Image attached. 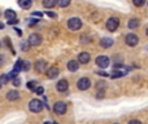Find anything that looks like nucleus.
Returning a JSON list of instances; mask_svg holds the SVG:
<instances>
[{"instance_id": "a878e982", "label": "nucleus", "mask_w": 148, "mask_h": 124, "mask_svg": "<svg viewBox=\"0 0 148 124\" xmlns=\"http://www.w3.org/2000/svg\"><path fill=\"white\" fill-rule=\"evenodd\" d=\"M12 84H13L14 87H20V84H21L20 78H17V76H16V78H13V79H12Z\"/></svg>"}, {"instance_id": "dca6fc26", "label": "nucleus", "mask_w": 148, "mask_h": 124, "mask_svg": "<svg viewBox=\"0 0 148 124\" xmlns=\"http://www.w3.org/2000/svg\"><path fill=\"white\" fill-rule=\"evenodd\" d=\"M139 25H140V22H139V20H136V18H131V20L129 21V23H127L129 28H131V30L139 27Z\"/></svg>"}, {"instance_id": "6e6552de", "label": "nucleus", "mask_w": 148, "mask_h": 124, "mask_svg": "<svg viewBox=\"0 0 148 124\" xmlns=\"http://www.w3.org/2000/svg\"><path fill=\"white\" fill-rule=\"evenodd\" d=\"M29 44L33 47H36L39 45V44L42 43V36L39 35V34H31L30 36H29Z\"/></svg>"}, {"instance_id": "7c9ffc66", "label": "nucleus", "mask_w": 148, "mask_h": 124, "mask_svg": "<svg viewBox=\"0 0 148 124\" xmlns=\"http://www.w3.org/2000/svg\"><path fill=\"white\" fill-rule=\"evenodd\" d=\"M81 40H82V43H90V39H88V36H84V35H82L81 36Z\"/></svg>"}, {"instance_id": "7ed1b4c3", "label": "nucleus", "mask_w": 148, "mask_h": 124, "mask_svg": "<svg viewBox=\"0 0 148 124\" xmlns=\"http://www.w3.org/2000/svg\"><path fill=\"white\" fill-rule=\"evenodd\" d=\"M68 27H69L72 31L79 30V28L82 27V21H81V18H78V17H72V18H69V21H68Z\"/></svg>"}, {"instance_id": "2f4dec72", "label": "nucleus", "mask_w": 148, "mask_h": 124, "mask_svg": "<svg viewBox=\"0 0 148 124\" xmlns=\"http://www.w3.org/2000/svg\"><path fill=\"white\" fill-rule=\"evenodd\" d=\"M104 97V91H99L96 94V98H103Z\"/></svg>"}, {"instance_id": "ddd939ff", "label": "nucleus", "mask_w": 148, "mask_h": 124, "mask_svg": "<svg viewBox=\"0 0 148 124\" xmlns=\"http://www.w3.org/2000/svg\"><path fill=\"white\" fill-rule=\"evenodd\" d=\"M113 39L112 38H103L101 40H100V45L103 47V48H109V47L113 45Z\"/></svg>"}, {"instance_id": "a211bd4d", "label": "nucleus", "mask_w": 148, "mask_h": 124, "mask_svg": "<svg viewBox=\"0 0 148 124\" xmlns=\"http://www.w3.org/2000/svg\"><path fill=\"white\" fill-rule=\"evenodd\" d=\"M42 4H43L44 8H53L57 4V0H43Z\"/></svg>"}, {"instance_id": "6ab92c4d", "label": "nucleus", "mask_w": 148, "mask_h": 124, "mask_svg": "<svg viewBox=\"0 0 148 124\" xmlns=\"http://www.w3.org/2000/svg\"><path fill=\"white\" fill-rule=\"evenodd\" d=\"M4 16H5V18H7L8 21H9V20H14V18H16V12H14V10H12V9H8V10H5Z\"/></svg>"}, {"instance_id": "412c9836", "label": "nucleus", "mask_w": 148, "mask_h": 124, "mask_svg": "<svg viewBox=\"0 0 148 124\" xmlns=\"http://www.w3.org/2000/svg\"><path fill=\"white\" fill-rule=\"evenodd\" d=\"M70 1H72V0H57V5L61 8H66L68 5L70 4Z\"/></svg>"}, {"instance_id": "aec40b11", "label": "nucleus", "mask_w": 148, "mask_h": 124, "mask_svg": "<svg viewBox=\"0 0 148 124\" xmlns=\"http://www.w3.org/2000/svg\"><path fill=\"white\" fill-rule=\"evenodd\" d=\"M126 74H127L126 71H121V70H118V68H116L110 76H112V78H120V76H123V75H126Z\"/></svg>"}, {"instance_id": "2eb2a0df", "label": "nucleus", "mask_w": 148, "mask_h": 124, "mask_svg": "<svg viewBox=\"0 0 148 124\" xmlns=\"http://www.w3.org/2000/svg\"><path fill=\"white\" fill-rule=\"evenodd\" d=\"M79 68V62L75 61V60H72V61L68 62V70L74 73V71H77Z\"/></svg>"}, {"instance_id": "c756f323", "label": "nucleus", "mask_w": 148, "mask_h": 124, "mask_svg": "<svg viewBox=\"0 0 148 124\" xmlns=\"http://www.w3.org/2000/svg\"><path fill=\"white\" fill-rule=\"evenodd\" d=\"M18 22H20V21H18L17 18H14V20H9V21H8V25H10V26H12V25H17Z\"/></svg>"}, {"instance_id": "9d476101", "label": "nucleus", "mask_w": 148, "mask_h": 124, "mask_svg": "<svg viewBox=\"0 0 148 124\" xmlns=\"http://www.w3.org/2000/svg\"><path fill=\"white\" fill-rule=\"evenodd\" d=\"M56 88L59 92H66L68 88H69V84H68V80H65V79H61V80H59V83L56 84Z\"/></svg>"}, {"instance_id": "20e7f679", "label": "nucleus", "mask_w": 148, "mask_h": 124, "mask_svg": "<svg viewBox=\"0 0 148 124\" xmlns=\"http://www.w3.org/2000/svg\"><path fill=\"white\" fill-rule=\"evenodd\" d=\"M77 87H78L79 91H87L91 87V80L88 78H81L77 83Z\"/></svg>"}, {"instance_id": "79ce46f5", "label": "nucleus", "mask_w": 148, "mask_h": 124, "mask_svg": "<svg viewBox=\"0 0 148 124\" xmlns=\"http://www.w3.org/2000/svg\"><path fill=\"white\" fill-rule=\"evenodd\" d=\"M44 124H51V123H48V122H46V123H44Z\"/></svg>"}, {"instance_id": "f03ea898", "label": "nucleus", "mask_w": 148, "mask_h": 124, "mask_svg": "<svg viewBox=\"0 0 148 124\" xmlns=\"http://www.w3.org/2000/svg\"><path fill=\"white\" fill-rule=\"evenodd\" d=\"M29 109H30V111L33 112H40L42 109H43V102L40 101V100H31L30 102H29Z\"/></svg>"}, {"instance_id": "f3484780", "label": "nucleus", "mask_w": 148, "mask_h": 124, "mask_svg": "<svg viewBox=\"0 0 148 124\" xmlns=\"http://www.w3.org/2000/svg\"><path fill=\"white\" fill-rule=\"evenodd\" d=\"M18 5L22 9H29L31 7V0H18Z\"/></svg>"}, {"instance_id": "39448f33", "label": "nucleus", "mask_w": 148, "mask_h": 124, "mask_svg": "<svg viewBox=\"0 0 148 124\" xmlns=\"http://www.w3.org/2000/svg\"><path fill=\"white\" fill-rule=\"evenodd\" d=\"M53 111L56 112L57 115H64L66 112V104L62 101H57L53 106Z\"/></svg>"}, {"instance_id": "473e14b6", "label": "nucleus", "mask_w": 148, "mask_h": 124, "mask_svg": "<svg viewBox=\"0 0 148 124\" xmlns=\"http://www.w3.org/2000/svg\"><path fill=\"white\" fill-rule=\"evenodd\" d=\"M47 16L51 18H56V13H53V12H47Z\"/></svg>"}, {"instance_id": "5701e85b", "label": "nucleus", "mask_w": 148, "mask_h": 124, "mask_svg": "<svg viewBox=\"0 0 148 124\" xmlns=\"http://www.w3.org/2000/svg\"><path fill=\"white\" fill-rule=\"evenodd\" d=\"M8 81H9V76L8 75H1L0 76V83L1 84H7Z\"/></svg>"}, {"instance_id": "e433bc0d", "label": "nucleus", "mask_w": 148, "mask_h": 124, "mask_svg": "<svg viewBox=\"0 0 148 124\" xmlns=\"http://www.w3.org/2000/svg\"><path fill=\"white\" fill-rule=\"evenodd\" d=\"M3 63H4V57H3L1 54H0V66H1Z\"/></svg>"}, {"instance_id": "4be33fe9", "label": "nucleus", "mask_w": 148, "mask_h": 124, "mask_svg": "<svg viewBox=\"0 0 148 124\" xmlns=\"http://www.w3.org/2000/svg\"><path fill=\"white\" fill-rule=\"evenodd\" d=\"M105 87H107V84H105L104 81H97V83H96V88L99 89V91H103V89H105Z\"/></svg>"}, {"instance_id": "ea45409f", "label": "nucleus", "mask_w": 148, "mask_h": 124, "mask_svg": "<svg viewBox=\"0 0 148 124\" xmlns=\"http://www.w3.org/2000/svg\"><path fill=\"white\" fill-rule=\"evenodd\" d=\"M146 34H147V36H148V28H147V31H146Z\"/></svg>"}, {"instance_id": "423d86ee", "label": "nucleus", "mask_w": 148, "mask_h": 124, "mask_svg": "<svg viewBox=\"0 0 148 124\" xmlns=\"http://www.w3.org/2000/svg\"><path fill=\"white\" fill-rule=\"evenodd\" d=\"M95 62H96V65L99 66L100 68H107L108 66H109V58H108L107 56H99L96 57V60H95Z\"/></svg>"}, {"instance_id": "b1692460", "label": "nucleus", "mask_w": 148, "mask_h": 124, "mask_svg": "<svg viewBox=\"0 0 148 124\" xmlns=\"http://www.w3.org/2000/svg\"><path fill=\"white\" fill-rule=\"evenodd\" d=\"M29 47H30V44H29V41H23V43L21 44V49H22L23 52H27Z\"/></svg>"}, {"instance_id": "9b49d317", "label": "nucleus", "mask_w": 148, "mask_h": 124, "mask_svg": "<svg viewBox=\"0 0 148 124\" xmlns=\"http://www.w3.org/2000/svg\"><path fill=\"white\" fill-rule=\"evenodd\" d=\"M90 60H91V57H90V54L87 53V52H82V53H79V56H78V62L79 63L86 65V63L90 62Z\"/></svg>"}, {"instance_id": "c9c22d12", "label": "nucleus", "mask_w": 148, "mask_h": 124, "mask_svg": "<svg viewBox=\"0 0 148 124\" xmlns=\"http://www.w3.org/2000/svg\"><path fill=\"white\" fill-rule=\"evenodd\" d=\"M33 16H36V17H42V16H43V13H40V12H33Z\"/></svg>"}, {"instance_id": "f257e3e1", "label": "nucleus", "mask_w": 148, "mask_h": 124, "mask_svg": "<svg viewBox=\"0 0 148 124\" xmlns=\"http://www.w3.org/2000/svg\"><path fill=\"white\" fill-rule=\"evenodd\" d=\"M118 26H120V20H118L117 17H110L109 20L107 21V23H105L107 30L110 31V33H114V31L118 28Z\"/></svg>"}, {"instance_id": "c85d7f7f", "label": "nucleus", "mask_w": 148, "mask_h": 124, "mask_svg": "<svg viewBox=\"0 0 148 124\" xmlns=\"http://www.w3.org/2000/svg\"><path fill=\"white\" fill-rule=\"evenodd\" d=\"M27 88L29 89H33V91H34V89L36 88V81H29V83H27Z\"/></svg>"}, {"instance_id": "1a4fd4ad", "label": "nucleus", "mask_w": 148, "mask_h": 124, "mask_svg": "<svg viewBox=\"0 0 148 124\" xmlns=\"http://www.w3.org/2000/svg\"><path fill=\"white\" fill-rule=\"evenodd\" d=\"M59 74H60L59 67H57V66H52V67H49L48 70H47L46 75L48 79H56L57 76H59Z\"/></svg>"}, {"instance_id": "a18cd8bd", "label": "nucleus", "mask_w": 148, "mask_h": 124, "mask_svg": "<svg viewBox=\"0 0 148 124\" xmlns=\"http://www.w3.org/2000/svg\"><path fill=\"white\" fill-rule=\"evenodd\" d=\"M114 124H118V123H114Z\"/></svg>"}, {"instance_id": "393cba45", "label": "nucleus", "mask_w": 148, "mask_h": 124, "mask_svg": "<svg viewBox=\"0 0 148 124\" xmlns=\"http://www.w3.org/2000/svg\"><path fill=\"white\" fill-rule=\"evenodd\" d=\"M30 68V62L29 61H23L22 62V71H27Z\"/></svg>"}, {"instance_id": "58836bf2", "label": "nucleus", "mask_w": 148, "mask_h": 124, "mask_svg": "<svg viewBox=\"0 0 148 124\" xmlns=\"http://www.w3.org/2000/svg\"><path fill=\"white\" fill-rule=\"evenodd\" d=\"M4 27V25H3V23H0V28H3Z\"/></svg>"}, {"instance_id": "bb28decb", "label": "nucleus", "mask_w": 148, "mask_h": 124, "mask_svg": "<svg viewBox=\"0 0 148 124\" xmlns=\"http://www.w3.org/2000/svg\"><path fill=\"white\" fill-rule=\"evenodd\" d=\"M133 3H134L135 7H142V5H144L146 0H133Z\"/></svg>"}, {"instance_id": "4468645a", "label": "nucleus", "mask_w": 148, "mask_h": 124, "mask_svg": "<svg viewBox=\"0 0 148 124\" xmlns=\"http://www.w3.org/2000/svg\"><path fill=\"white\" fill-rule=\"evenodd\" d=\"M20 98V93L17 91H9L7 93V100L8 101H17Z\"/></svg>"}, {"instance_id": "72a5a7b5", "label": "nucleus", "mask_w": 148, "mask_h": 124, "mask_svg": "<svg viewBox=\"0 0 148 124\" xmlns=\"http://www.w3.org/2000/svg\"><path fill=\"white\" fill-rule=\"evenodd\" d=\"M96 73H97V74H99V75H100V76H108V74H107V73H105V71H96Z\"/></svg>"}, {"instance_id": "f704fd0d", "label": "nucleus", "mask_w": 148, "mask_h": 124, "mask_svg": "<svg viewBox=\"0 0 148 124\" xmlns=\"http://www.w3.org/2000/svg\"><path fill=\"white\" fill-rule=\"evenodd\" d=\"M129 124H142V123H140V122H139V120L134 119V120H130V122H129Z\"/></svg>"}, {"instance_id": "37998d69", "label": "nucleus", "mask_w": 148, "mask_h": 124, "mask_svg": "<svg viewBox=\"0 0 148 124\" xmlns=\"http://www.w3.org/2000/svg\"><path fill=\"white\" fill-rule=\"evenodd\" d=\"M52 124H57V123H56V122H53V123H52Z\"/></svg>"}, {"instance_id": "cd10ccee", "label": "nucleus", "mask_w": 148, "mask_h": 124, "mask_svg": "<svg viewBox=\"0 0 148 124\" xmlns=\"http://www.w3.org/2000/svg\"><path fill=\"white\" fill-rule=\"evenodd\" d=\"M34 92H35L36 94H43L44 93V88L43 87H36V88L34 89Z\"/></svg>"}, {"instance_id": "c03bdc74", "label": "nucleus", "mask_w": 148, "mask_h": 124, "mask_svg": "<svg viewBox=\"0 0 148 124\" xmlns=\"http://www.w3.org/2000/svg\"><path fill=\"white\" fill-rule=\"evenodd\" d=\"M0 47H1V43H0Z\"/></svg>"}, {"instance_id": "4c0bfd02", "label": "nucleus", "mask_w": 148, "mask_h": 124, "mask_svg": "<svg viewBox=\"0 0 148 124\" xmlns=\"http://www.w3.org/2000/svg\"><path fill=\"white\" fill-rule=\"evenodd\" d=\"M14 31H17V34H18V35H22V33H21V30H20V28H16Z\"/></svg>"}, {"instance_id": "0eeeda50", "label": "nucleus", "mask_w": 148, "mask_h": 124, "mask_svg": "<svg viewBox=\"0 0 148 124\" xmlns=\"http://www.w3.org/2000/svg\"><path fill=\"white\" fill-rule=\"evenodd\" d=\"M125 41L129 47H135V45H138V43H139V38L135 34H127L125 38Z\"/></svg>"}, {"instance_id": "a19ab883", "label": "nucleus", "mask_w": 148, "mask_h": 124, "mask_svg": "<svg viewBox=\"0 0 148 124\" xmlns=\"http://www.w3.org/2000/svg\"><path fill=\"white\" fill-rule=\"evenodd\" d=\"M1 85H3V84H1V83H0V89H1Z\"/></svg>"}, {"instance_id": "f8f14e48", "label": "nucleus", "mask_w": 148, "mask_h": 124, "mask_svg": "<svg viewBox=\"0 0 148 124\" xmlns=\"http://www.w3.org/2000/svg\"><path fill=\"white\" fill-rule=\"evenodd\" d=\"M35 70L38 73H44L47 70V62L43 60H39L38 62H35Z\"/></svg>"}]
</instances>
